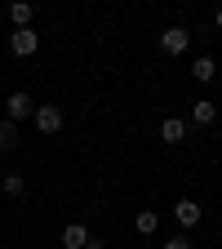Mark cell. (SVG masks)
<instances>
[{"mask_svg":"<svg viewBox=\"0 0 222 249\" xmlns=\"http://www.w3.org/2000/svg\"><path fill=\"white\" fill-rule=\"evenodd\" d=\"M36 45H40V36H36L31 27H18L14 36H9V49H14L18 58H31V53H36Z\"/></svg>","mask_w":222,"mask_h":249,"instance_id":"1","label":"cell"},{"mask_svg":"<svg viewBox=\"0 0 222 249\" xmlns=\"http://www.w3.org/2000/svg\"><path fill=\"white\" fill-rule=\"evenodd\" d=\"M187 45H191V31H187V27L160 31V49H165V53H187Z\"/></svg>","mask_w":222,"mask_h":249,"instance_id":"2","label":"cell"},{"mask_svg":"<svg viewBox=\"0 0 222 249\" xmlns=\"http://www.w3.org/2000/svg\"><path fill=\"white\" fill-rule=\"evenodd\" d=\"M27 116H36V103H31V93H9V120L18 124V120H27Z\"/></svg>","mask_w":222,"mask_h":249,"instance_id":"3","label":"cell"},{"mask_svg":"<svg viewBox=\"0 0 222 249\" xmlns=\"http://www.w3.org/2000/svg\"><path fill=\"white\" fill-rule=\"evenodd\" d=\"M36 129L40 134H58L62 129V107H36Z\"/></svg>","mask_w":222,"mask_h":249,"instance_id":"4","label":"cell"},{"mask_svg":"<svg viewBox=\"0 0 222 249\" xmlns=\"http://www.w3.org/2000/svg\"><path fill=\"white\" fill-rule=\"evenodd\" d=\"M62 245H67V249H85V245H89V227L67 223V227H62Z\"/></svg>","mask_w":222,"mask_h":249,"instance_id":"5","label":"cell"},{"mask_svg":"<svg viewBox=\"0 0 222 249\" xmlns=\"http://www.w3.org/2000/svg\"><path fill=\"white\" fill-rule=\"evenodd\" d=\"M173 218H178L182 227H196V223H200V205H196V200H178V205H173Z\"/></svg>","mask_w":222,"mask_h":249,"instance_id":"6","label":"cell"},{"mask_svg":"<svg viewBox=\"0 0 222 249\" xmlns=\"http://www.w3.org/2000/svg\"><path fill=\"white\" fill-rule=\"evenodd\" d=\"M160 138H165V142H182V138H187V120L169 116V120L160 124Z\"/></svg>","mask_w":222,"mask_h":249,"instance_id":"7","label":"cell"},{"mask_svg":"<svg viewBox=\"0 0 222 249\" xmlns=\"http://www.w3.org/2000/svg\"><path fill=\"white\" fill-rule=\"evenodd\" d=\"M213 116H218V107H213L209 98H200V103H191V120H196V124H213Z\"/></svg>","mask_w":222,"mask_h":249,"instance_id":"8","label":"cell"},{"mask_svg":"<svg viewBox=\"0 0 222 249\" xmlns=\"http://www.w3.org/2000/svg\"><path fill=\"white\" fill-rule=\"evenodd\" d=\"M134 227H138V236H151L155 227H160V213H151V209H142V213L134 218Z\"/></svg>","mask_w":222,"mask_h":249,"instance_id":"9","label":"cell"},{"mask_svg":"<svg viewBox=\"0 0 222 249\" xmlns=\"http://www.w3.org/2000/svg\"><path fill=\"white\" fill-rule=\"evenodd\" d=\"M9 18H14V27H27L31 18H36V9H31L27 0H18V5H9Z\"/></svg>","mask_w":222,"mask_h":249,"instance_id":"10","label":"cell"},{"mask_svg":"<svg viewBox=\"0 0 222 249\" xmlns=\"http://www.w3.org/2000/svg\"><path fill=\"white\" fill-rule=\"evenodd\" d=\"M9 147H18V124L0 120V151H9Z\"/></svg>","mask_w":222,"mask_h":249,"instance_id":"11","label":"cell"},{"mask_svg":"<svg viewBox=\"0 0 222 249\" xmlns=\"http://www.w3.org/2000/svg\"><path fill=\"white\" fill-rule=\"evenodd\" d=\"M213 71H218V67H213V58H196V67H191V76H196L200 85H209V80H213Z\"/></svg>","mask_w":222,"mask_h":249,"instance_id":"12","label":"cell"},{"mask_svg":"<svg viewBox=\"0 0 222 249\" xmlns=\"http://www.w3.org/2000/svg\"><path fill=\"white\" fill-rule=\"evenodd\" d=\"M22 187H27L22 174H5V192H9V196H22Z\"/></svg>","mask_w":222,"mask_h":249,"instance_id":"13","label":"cell"},{"mask_svg":"<svg viewBox=\"0 0 222 249\" xmlns=\"http://www.w3.org/2000/svg\"><path fill=\"white\" fill-rule=\"evenodd\" d=\"M165 249H191V240H182V236H173V240H165Z\"/></svg>","mask_w":222,"mask_h":249,"instance_id":"14","label":"cell"},{"mask_svg":"<svg viewBox=\"0 0 222 249\" xmlns=\"http://www.w3.org/2000/svg\"><path fill=\"white\" fill-rule=\"evenodd\" d=\"M218 31H222V9H218Z\"/></svg>","mask_w":222,"mask_h":249,"instance_id":"15","label":"cell"}]
</instances>
